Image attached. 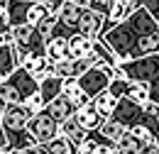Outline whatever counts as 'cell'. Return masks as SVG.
<instances>
[{
  "label": "cell",
  "instance_id": "cell-1",
  "mask_svg": "<svg viewBox=\"0 0 159 154\" xmlns=\"http://www.w3.org/2000/svg\"><path fill=\"white\" fill-rule=\"evenodd\" d=\"M30 110L22 105V103H12V105H5L2 108V115H0V125L5 130V137H7V144L10 147H17V149H25L30 147L34 139L27 132V120H30Z\"/></svg>",
  "mask_w": 159,
  "mask_h": 154
},
{
  "label": "cell",
  "instance_id": "cell-2",
  "mask_svg": "<svg viewBox=\"0 0 159 154\" xmlns=\"http://www.w3.org/2000/svg\"><path fill=\"white\" fill-rule=\"evenodd\" d=\"M37 91V81L30 76L22 66H15L7 76L0 81V110L5 105H12V103H22L30 93Z\"/></svg>",
  "mask_w": 159,
  "mask_h": 154
},
{
  "label": "cell",
  "instance_id": "cell-3",
  "mask_svg": "<svg viewBox=\"0 0 159 154\" xmlns=\"http://www.w3.org/2000/svg\"><path fill=\"white\" fill-rule=\"evenodd\" d=\"M118 66L122 69L127 81H147L152 86H159V52L147 54V57L118 61Z\"/></svg>",
  "mask_w": 159,
  "mask_h": 154
},
{
  "label": "cell",
  "instance_id": "cell-4",
  "mask_svg": "<svg viewBox=\"0 0 159 154\" xmlns=\"http://www.w3.org/2000/svg\"><path fill=\"white\" fill-rule=\"evenodd\" d=\"M10 34H12V47H17L22 52H27V57H42L44 54V37L37 32L34 25H15L10 27Z\"/></svg>",
  "mask_w": 159,
  "mask_h": 154
},
{
  "label": "cell",
  "instance_id": "cell-5",
  "mask_svg": "<svg viewBox=\"0 0 159 154\" xmlns=\"http://www.w3.org/2000/svg\"><path fill=\"white\" fill-rule=\"evenodd\" d=\"M27 132L32 135L34 142H49L54 135H59V122L42 108L39 113L30 115V120H27Z\"/></svg>",
  "mask_w": 159,
  "mask_h": 154
},
{
  "label": "cell",
  "instance_id": "cell-6",
  "mask_svg": "<svg viewBox=\"0 0 159 154\" xmlns=\"http://www.w3.org/2000/svg\"><path fill=\"white\" fill-rule=\"evenodd\" d=\"M108 81H110V76L105 74V69H103L100 64L88 66L83 74H79V76H76V83L81 86V91H83L88 98H93L96 93H100V91L108 86Z\"/></svg>",
  "mask_w": 159,
  "mask_h": 154
},
{
  "label": "cell",
  "instance_id": "cell-7",
  "mask_svg": "<svg viewBox=\"0 0 159 154\" xmlns=\"http://www.w3.org/2000/svg\"><path fill=\"white\" fill-rule=\"evenodd\" d=\"M110 117H113L115 122H120L122 127H132V125L142 122L144 113H142V105H139V103L130 100L127 96H120L118 103H115V108H113V113H110Z\"/></svg>",
  "mask_w": 159,
  "mask_h": 154
},
{
  "label": "cell",
  "instance_id": "cell-8",
  "mask_svg": "<svg viewBox=\"0 0 159 154\" xmlns=\"http://www.w3.org/2000/svg\"><path fill=\"white\" fill-rule=\"evenodd\" d=\"M103 20H105L103 12H98V10L83 5L79 20H76V32L86 34L88 39H98L100 34H103Z\"/></svg>",
  "mask_w": 159,
  "mask_h": 154
},
{
  "label": "cell",
  "instance_id": "cell-9",
  "mask_svg": "<svg viewBox=\"0 0 159 154\" xmlns=\"http://www.w3.org/2000/svg\"><path fill=\"white\" fill-rule=\"evenodd\" d=\"M74 117H76V122H79V125L86 130V132H88V130H98L100 125L105 122V117H103L98 110H96L93 100H88V103L79 105V108L74 110Z\"/></svg>",
  "mask_w": 159,
  "mask_h": 154
},
{
  "label": "cell",
  "instance_id": "cell-10",
  "mask_svg": "<svg viewBox=\"0 0 159 154\" xmlns=\"http://www.w3.org/2000/svg\"><path fill=\"white\" fill-rule=\"evenodd\" d=\"M159 52V32H147V34H137V39L132 42L127 59L147 57V54H157Z\"/></svg>",
  "mask_w": 159,
  "mask_h": 154
},
{
  "label": "cell",
  "instance_id": "cell-11",
  "mask_svg": "<svg viewBox=\"0 0 159 154\" xmlns=\"http://www.w3.org/2000/svg\"><path fill=\"white\" fill-rule=\"evenodd\" d=\"M125 96L135 103H144V100H159V86H152L147 81H127V88H125Z\"/></svg>",
  "mask_w": 159,
  "mask_h": 154
},
{
  "label": "cell",
  "instance_id": "cell-12",
  "mask_svg": "<svg viewBox=\"0 0 159 154\" xmlns=\"http://www.w3.org/2000/svg\"><path fill=\"white\" fill-rule=\"evenodd\" d=\"M81 7L83 5H79L76 0H64L57 10V22L61 27H66L69 32H76V20L81 15Z\"/></svg>",
  "mask_w": 159,
  "mask_h": 154
},
{
  "label": "cell",
  "instance_id": "cell-13",
  "mask_svg": "<svg viewBox=\"0 0 159 154\" xmlns=\"http://www.w3.org/2000/svg\"><path fill=\"white\" fill-rule=\"evenodd\" d=\"M91 64L86 59H71V57H64L54 64V74L59 78H76L79 74H83Z\"/></svg>",
  "mask_w": 159,
  "mask_h": 154
},
{
  "label": "cell",
  "instance_id": "cell-14",
  "mask_svg": "<svg viewBox=\"0 0 159 154\" xmlns=\"http://www.w3.org/2000/svg\"><path fill=\"white\" fill-rule=\"evenodd\" d=\"M91 47H93V39H88L81 32H74L66 37V57L71 59H86L91 54Z\"/></svg>",
  "mask_w": 159,
  "mask_h": 154
},
{
  "label": "cell",
  "instance_id": "cell-15",
  "mask_svg": "<svg viewBox=\"0 0 159 154\" xmlns=\"http://www.w3.org/2000/svg\"><path fill=\"white\" fill-rule=\"evenodd\" d=\"M44 110L54 117L57 122H61V120H66L69 115H74L76 105H74V103H71L66 96H61V93H59V96H54L49 103H47V105H44Z\"/></svg>",
  "mask_w": 159,
  "mask_h": 154
},
{
  "label": "cell",
  "instance_id": "cell-16",
  "mask_svg": "<svg viewBox=\"0 0 159 154\" xmlns=\"http://www.w3.org/2000/svg\"><path fill=\"white\" fill-rule=\"evenodd\" d=\"M32 0H7L2 5L5 10V17H7V27H15V25H22L27 20V7H30Z\"/></svg>",
  "mask_w": 159,
  "mask_h": 154
},
{
  "label": "cell",
  "instance_id": "cell-17",
  "mask_svg": "<svg viewBox=\"0 0 159 154\" xmlns=\"http://www.w3.org/2000/svg\"><path fill=\"white\" fill-rule=\"evenodd\" d=\"M59 91H61V78L57 74H47L42 81H37V93L44 98V105L54 96H59Z\"/></svg>",
  "mask_w": 159,
  "mask_h": 154
},
{
  "label": "cell",
  "instance_id": "cell-18",
  "mask_svg": "<svg viewBox=\"0 0 159 154\" xmlns=\"http://www.w3.org/2000/svg\"><path fill=\"white\" fill-rule=\"evenodd\" d=\"M59 135H64L74 147H76L81 139L86 137V130L76 122V117H74V115H69L66 120H61V122H59Z\"/></svg>",
  "mask_w": 159,
  "mask_h": 154
},
{
  "label": "cell",
  "instance_id": "cell-19",
  "mask_svg": "<svg viewBox=\"0 0 159 154\" xmlns=\"http://www.w3.org/2000/svg\"><path fill=\"white\" fill-rule=\"evenodd\" d=\"M44 57L49 59L52 64H57L59 59L66 57V37H61V34H52V37L44 42Z\"/></svg>",
  "mask_w": 159,
  "mask_h": 154
},
{
  "label": "cell",
  "instance_id": "cell-20",
  "mask_svg": "<svg viewBox=\"0 0 159 154\" xmlns=\"http://www.w3.org/2000/svg\"><path fill=\"white\" fill-rule=\"evenodd\" d=\"M59 93H61V96H66L74 105H76V108L91 100V98L81 91V86L76 83V78H61V91H59Z\"/></svg>",
  "mask_w": 159,
  "mask_h": 154
},
{
  "label": "cell",
  "instance_id": "cell-21",
  "mask_svg": "<svg viewBox=\"0 0 159 154\" xmlns=\"http://www.w3.org/2000/svg\"><path fill=\"white\" fill-rule=\"evenodd\" d=\"M127 17V5H125V0H113V5L105 10V20H103V32L105 29H110L113 25H118L122 20Z\"/></svg>",
  "mask_w": 159,
  "mask_h": 154
},
{
  "label": "cell",
  "instance_id": "cell-22",
  "mask_svg": "<svg viewBox=\"0 0 159 154\" xmlns=\"http://www.w3.org/2000/svg\"><path fill=\"white\" fill-rule=\"evenodd\" d=\"M93 100V105H96V110H98L103 117H110V113H113V108H115V103H118V98L113 96L108 88H103L100 93H96V96L91 98Z\"/></svg>",
  "mask_w": 159,
  "mask_h": 154
},
{
  "label": "cell",
  "instance_id": "cell-23",
  "mask_svg": "<svg viewBox=\"0 0 159 154\" xmlns=\"http://www.w3.org/2000/svg\"><path fill=\"white\" fill-rule=\"evenodd\" d=\"M127 132L135 137L137 142H142V144H149V142H159V132H157V130H152V127H147L144 122H137V125L127 127Z\"/></svg>",
  "mask_w": 159,
  "mask_h": 154
},
{
  "label": "cell",
  "instance_id": "cell-24",
  "mask_svg": "<svg viewBox=\"0 0 159 154\" xmlns=\"http://www.w3.org/2000/svg\"><path fill=\"white\" fill-rule=\"evenodd\" d=\"M115 149H118V154H139V149H142V142H137L135 137L125 130V132H122V137L115 142Z\"/></svg>",
  "mask_w": 159,
  "mask_h": 154
},
{
  "label": "cell",
  "instance_id": "cell-25",
  "mask_svg": "<svg viewBox=\"0 0 159 154\" xmlns=\"http://www.w3.org/2000/svg\"><path fill=\"white\" fill-rule=\"evenodd\" d=\"M44 144H47L49 154H74V149H76L64 135H54L49 142H44Z\"/></svg>",
  "mask_w": 159,
  "mask_h": 154
},
{
  "label": "cell",
  "instance_id": "cell-26",
  "mask_svg": "<svg viewBox=\"0 0 159 154\" xmlns=\"http://www.w3.org/2000/svg\"><path fill=\"white\" fill-rule=\"evenodd\" d=\"M91 52H93V54H96V59H98V61H103V64H110V66H115V64H118L115 54L108 49V44H105L100 37H98V39H93V47H91Z\"/></svg>",
  "mask_w": 159,
  "mask_h": 154
},
{
  "label": "cell",
  "instance_id": "cell-27",
  "mask_svg": "<svg viewBox=\"0 0 159 154\" xmlns=\"http://www.w3.org/2000/svg\"><path fill=\"white\" fill-rule=\"evenodd\" d=\"M125 130H127V127H122V125H120V122H115L113 117H105V122L98 127L100 135L108 137V139H113V142H118L120 137H122V132H125Z\"/></svg>",
  "mask_w": 159,
  "mask_h": 154
},
{
  "label": "cell",
  "instance_id": "cell-28",
  "mask_svg": "<svg viewBox=\"0 0 159 154\" xmlns=\"http://www.w3.org/2000/svg\"><path fill=\"white\" fill-rule=\"evenodd\" d=\"M15 69V59H12V44H0V78H5Z\"/></svg>",
  "mask_w": 159,
  "mask_h": 154
},
{
  "label": "cell",
  "instance_id": "cell-29",
  "mask_svg": "<svg viewBox=\"0 0 159 154\" xmlns=\"http://www.w3.org/2000/svg\"><path fill=\"white\" fill-rule=\"evenodd\" d=\"M44 15H47V7L39 5L37 0H32V2H30V7H27V20H25V22H27V25H37Z\"/></svg>",
  "mask_w": 159,
  "mask_h": 154
},
{
  "label": "cell",
  "instance_id": "cell-30",
  "mask_svg": "<svg viewBox=\"0 0 159 154\" xmlns=\"http://www.w3.org/2000/svg\"><path fill=\"white\" fill-rule=\"evenodd\" d=\"M22 105H25V108H27V110H30V113L34 115V113H39L42 108H44V98H42L39 93L34 91V93H30V96L22 100Z\"/></svg>",
  "mask_w": 159,
  "mask_h": 154
},
{
  "label": "cell",
  "instance_id": "cell-31",
  "mask_svg": "<svg viewBox=\"0 0 159 154\" xmlns=\"http://www.w3.org/2000/svg\"><path fill=\"white\" fill-rule=\"evenodd\" d=\"M37 2L47 7V12H54V15H57V10H59V5L64 2V0H37Z\"/></svg>",
  "mask_w": 159,
  "mask_h": 154
},
{
  "label": "cell",
  "instance_id": "cell-32",
  "mask_svg": "<svg viewBox=\"0 0 159 154\" xmlns=\"http://www.w3.org/2000/svg\"><path fill=\"white\" fill-rule=\"evenodd\" d=\"M139 154H159V142H149V144H142Z\"/></svg>",
  "mask_w": 159,
  "mask_h": 154
},
{
  "label": "cell",
  "instance_id": "cell-33",
  "mask_svg": "<svg viewBox=\"0 0 159 154\" xmlns=\"http://www.w3.org/2000/svg\"><path fill=\"white\" fill-rule=\"evenodd\" d=\"M10 149V144H7V137H5V130H2V125H0V152H7Z\"/></svg>",
  "mask_w": 159,
  "mask_h": 154
},
{
  "label": "cell",
  "instance_id": "cell-34",
  "mask_svg": "<svg viewBox=\"0 0 159 154\" xmlns=\"http://www.w3.org/2000/svg\"><path fill=\"white\" fill-rule=\"evenodd\" d=\"M0 44H12V34H10V27L5 32H0Z\"/></svg>",
  "mask_w": 159,
  "mask_h": 154
},
{
  "label": "cell",
  "instance_id": "cell-35",
  "mask_svg": "<svg viewBox=\"0 0 159 154\" xmlns=\"http://www.w3.org/2000/svg\"><path fill=\"white\" fill-rule=\"evenodd\" d=\"M5 154H27V149H17V147H10Z\"/></svg>",
  "mask_w": 159,
  "mask_h": 154
},
{
  "label": "cell",
  "instance_id": "cell-36",
  "mask_svg": "<svg viewBox=\"0 0 159 154\" xmlns=\"http://www.w3.org/2000/svg\"><path fill=\"white\" fill-rule=\"evenodd\" d=\"M79 2H81V5H88V2H91V0H79Z\"/></svg>",
  "mask_w": 159,
  "mask_h": 154
},
{
  "label": "cell",
  "instance_id": "cell-37",
  "mask_svg": "<svg viewBox=\"0 0 159 154\" xmlns=\"http://www.w3.org/2000/svg\"><path fill=\"white\" fill-rule=\"evenodd\" d=\"M5 2H7V0H0V7H2V5H5Z\"/></svg>",
  "mask_w": 159,
  "mask_h": 154
},
{
  "label": "cell",
  "instance_id": "cell-38",
  "mask_svg": "<svg viewBox=\"0 0 159 154\" xmlns=\"http://www.w3.org/2000/svg\"><path fill=\"white\" fill-rule=\"evenodd\" d=\"M0 154H5V152H0Z\"/></svg>",
  "mask_w": 159,
  "mask_h": 154
},
{
  "label": "cell",
  "instance_id": "cell-39",
  "mask_svg": "<svg viewBox=\"0 0 159 154\" xmlns=\"http://www.w3.org/2000/svg\"><path fill=\"white\" fill-rule=\"evenodd\" d=\"M0 10H2V7H0Z\"/></svg>",
  "mask_w": 159,
  "mask_h": 154
},
{
  "label": "cell",
  "instance_id": "cell-40",
  "mask_svg": "<svg viewBox=\"0 0 159 154\" xmlns=\"http://www.w3.org/2000/svg\"><path fill=\"white\" fill-rule=\"evenodd\" d=\"M125 2H127V0H125Z\"/></svg>",
  "mask_w": 159,
  "mask_h": 154
}]
</instances>
